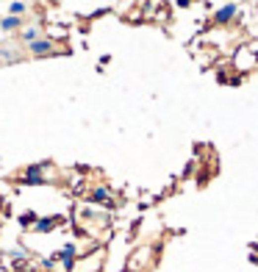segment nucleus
Listing matches in <instances>:
<instances>
[{
	"mask_svg": "<svg viewBox=\"0 0 258 272\" xmlns=\"http://www.w3.org/2000/svg\"><path fill=\"white\" fill-rule=\"evenodd\" d=\"M48 167H50L48 161L28 164V167L20 172V183H22V186H45V183H48V178H45V169H48Z\"/></svg>",
	"mask_w": 258,
	"mask_h": 272,
	"instance_id": "f257e3e1",
	"label": "nucleus"
},
{
	"mask_svg": "<svg viewBox=\"0 0 258 272\" xmlns=\"http://www.w3.org/2000/svg\"><path fill=\"white\" fill-rule=\"evenodd\" d=\"M28 53L36 58H45V56H61V50L56 48V39H50V36H42V39H36V42L28 45Z\"/></svg>",
	"mask_w": 258,
	"mask_h": 272,
	"instance_id": "f03ea898",
	"label": "nucleus"
},
{
	"mask_svg": "<svg viewBox=\"0 0 258 272\" xmlns=\"http://www.w3.org/2000/svg\"><path fill=\"white\" fill-rule=\"evenodd\" d=\"M236 14H239V6H236V3H225V6H219V8L214 11V22H216V25H228V22L236 20Z\"/></svg>",
	"mask_w": 258,
	"mask_h": 272,
	"instance_id": "7ed1b4c3",
	"label": "nucleus"
},
{
	"mask_svg": "<svg viewBox=\"0 0 258 272\" xmlns=\"http://www.w3.org/2000/svg\"><path fill=\"white\" fill-rule=\"evenodd\" d=\"M89 203H100V206H114V197H111V189L108 186H95L89 192Z\"/></svg>",
	"mask_w": 258,
	"mask_h": 272,
	"instance_id": "20e7f679",
	"label": "nucleus"
},
{
	"mask_svg": "<svg viewBox=\"0 0 258 272\" xmlns=\"http://www.w3.org/2000/svg\"><path fill=\"white\" fill-rule=\"evenodd\" d=\"M58 222H61V217H39L31 230H34V233H50V230L56 228Z\"/></svg>",
	"mask_w": 258,
	"mask_h": 272,
	"instance_id": "39448f33",
	"label": "nucleus"
},
{
	"mask_svg": "<svg viewBox=\"0 0 258 272\" xmlns=\"http://www.w3.org/2000/svg\"><path fill=\"white\" fill-rule=\"evenodd\" d=\"M0 31H3V34H11V31H22V17H3V20H0Z\"/></svg>",
	"mask_w": 258,
	"mask_h": 272,
	"instance_id": "423d86ee",
	"label": "nucleus"
},
{
	"mask_svg": "<svg viewBox=\"0 0 258 272\" xmlns=\"http://www.w3.org/2000/svg\"><path fill=\"white\" fill-rule=\"evenodd\" d=\"M42 31L36 28V25H28V28H22L20 31V42H25V45H31V42H36V39H42Z\"/></svg>",
	"mask_w": 258,
	"mask_h": 272,
	"instance_id": "0eeeda50",
	"label": "nucleus"
},
{
	"mask_svg": "<svg viewBox=\"0 0 258 272\" xmlns=\"http://www.w3.org/2000/svg\"><path fill=\"white\" fill-rule=\"evenodd\" d=\"M25 11H28V3H22V0L8 3V14L11 17H25Z\"/></svg>",
	"mask_w": 258,
	"mask_h": 272,
	"instance_id": "6e6552de",
	"label": "nucleus"
},
{
	"mask_svg": "<svg viewBox=\"0 0 258 272\" xmlns=\"http://www.w3.org/2000/svg\"><path fill=\"white\" fill-rule=\"evenodd\" d=\"M36 219H39L36 211H25V214H20V225H22V228H34Z\"/></svg>",
	"mask_w": 258,
	"mask_h": 272,
	"instance_id": "1a4fd4ad",
	"label": "nucleus"
},
{
	"mask_svg": "<svg viewBox=\"0 0 258 272\" xmlns=\"http://www.w3.org/2000/svg\"><path fill=\"white\" fill-rule=\"evenodd\" d=\"M14 56V53H11V50H0V58H3V61H8V58Z\"/></svg>",
	"mask_w": 258,
	"mask_h": 272,
	"instance_id": "9d476101",
	"label": "nucleus"
},
{
	"mask_svg": "<svg viewBox=\"0 0 258 272\" xmlns=\"http://www.w3.org/2000/svg\"><path fill=\"white\" fill-rule=\"evenodd\" d=\"M192 6V0H178V8H189Z\"/></svg>",
	"mask_w": 258,
	"mask_h": 272,
	"instance_id": "9b49d317",
	"label": "nucleus"
},
{
	"mask_svg": "<svg viewBox=\"0 0 258 272\" xmlns=\"http://www.w3.org/2000/svg\"><path fill=\"white\" fill-rule=\"evenodd\" d=\"M125 272H131V270H125Z\"/></svg>",
	"mask_w": 258,
	"mask_h": 272,
	"instance_id": "f8f14e48",
	"label": "nucleus"
},
{
	"mask_svg": "<svg viewBox=\"0 0 258 272\" xmlns=\"http://www.w3.org/2000/svg\"><path fill=\"white\" fill-rule=\"evenodd\" d=\"M0 42H3V39H0Z\"/></svg>",
	"mask_w": 258,
	"mask_h": 272,
	"instance_id": "ddd939ff",
	"label": "nucleus"
}]
</instances>
